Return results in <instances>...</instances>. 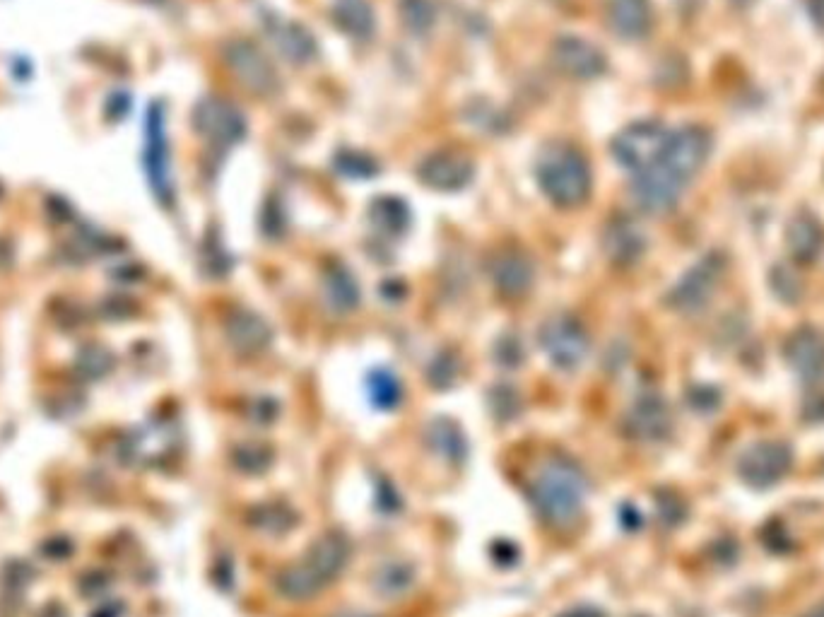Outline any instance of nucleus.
<instances>
[{
    "label": "nucleus",
    "instance_id": "obj_4",
    "mask_svg": "<svg viewBox=\"0 0 824 617\" xmlns=\"http://www.w3.org/2000/svg\"><path fill=\"white\" fill-rule=\"evenodd\" d=\"M225 63L246 90L258 97H273L280 90L278 70L270 58L249 39H234L225 46Z\"/></svg>",
    "mask_w": 824,
    "mask_h": 617
},
{
    "label": "nucleus",
    "instance_id": "obj_6",
    "mask_svg": "<svg viewBox=\"0 0 824 617\" xmlns=\"http://www.w3.org/2000/svg\"><path fill=\"white\" fill-rule=\"evenodd\" d=\"M791 466L793 451L784 442H757L740 456L738 473L750 487L764 490L781 483L791 473Z\"/></svg>",
    "mask_w": 824,
    "mask_h": 617
},
{
    "label": "nucleus",
    "instance_id": "obj_26",
    "mask_svg": "<svg viewBox=\"0 0 824 617\" xmlns=\"http://www.w3.org/2000/svg\"><path fill=\"white\" fill-rule=\"evenodd\" d=\"M731 3L735 5V8H750V5L755 3V0H731Z\"/></svg>",
    "mask_w": 824,
    "mask_h": 617
},
{
    "label": "nucleus",
    "instance_id": "obj_3",
    "mask_svg": "<svg viewBox=\"0 0 824 617\" xmlns=\"http://www.w3.org/2000/svg\"><path fill=\"white\" fill-rule=\"evenodd\" d=\"M668 135V128L661 121H634L615 135V140H612V157L625 169L641 172V169L658 162L665 143H668Z\"/></svg>",
    "mask_w": 824,
    "mask_h": 617
},
{
    "label": "nucleus",
    "instance_id": "obj_20",
    "mask_svg": "<svg viewBox=\"0 0 824 617\" xmlns=\"http://www.w3.org/2000/svg\"><path fill=\"white\" fill-rule=\"evenodd\" d=\"M333 164L340 174L347 176V179H369V176H374L376 169H379V164H376L372 157L357 150L338 152Z\"/></svg>",
    "mask_w": 824,
    "mask_h": 617
},
{
    "label": "nucleus",
    "instance_id": "obj_21",
    "mask_svg": "<svg viewBox=\"0 0 824 617\" xmlns=\"http://www.w3.org/2000/svg\"><path fill=\"white\" fill-rule=\"evenodd\" d=\"M497 275H499V278H502V285H504V287H511V290H519V287L526 285L528 268H526V263H523L519 256H504L502 261L497 263Z\"/></svg>",
    "mask_w": 824,
    "mask_h": 617
},
{
    "label": "nucleus",
    "instance_id": "obj_22",
    "mask_svg": "<svg viewBox=\"0 0 824 617\" xmlns=\"http://www.w3.org/2000/svg\"><path fill=\"white\" fill-rule=\"evenodd\" d=\"M771 287H774V292L784 299V302H796V299L800 297L798 278L784 266H776L774 270H771Z\"/></svg>",
    "mask_w": 824,
    "mask_h": 617
},
{
    "label": "nucleus",
    "instance_id": "obj_13",
    "mask_svg": "<svg viewBox=\"0 0 824 617\" xmlns=\"http://www.w3.org/2000/svg\"><path fill=\"white\" fill-rule=\"evenodd\" d=\"M608 22L622 39H644L653 27V8L649 0H610Z\"/></svg>",
    "mask_w": 824,
    "mask_h": 617
},
{
    "label": "nucleus",
    "instance_id": "obj_23",
    "mask_svg": "<svg viewBox=\"0 0 824 617\" xmlns=\"http://www.w3.org/2000/svg\"><path fill=\"white\" fill-rule=\"evenodd\" d=\"M109 369V355L99 348H90L80 355V372L90 379H97Z\"/></svg>",
    "mask_w": 824,
    "mask_h": 617
},
{
    "label": "nucleus",
    "instance_id": "obj_11",
    "mask_svg": "<svg viewBox=\"0 0 824 617\" xmlns=\"http://www.w3.org/2000/svg\"><path fill=\"white\" fill-rule=\"evenodd\" d=\"M263 27H266L268 39L273 41L278 54L285 58V61L294 63V66H306V63H311L319 56L316 37L302 25V22L285 20V17L268 13L266 20H263Z\"/></svg>",
    "mask_w": 824,
    "mask_h": 617
},
{
    "label": "nucleus",
    "instance_id": "obj_10",
    "mask_svg": "<svg viewBox=\"0 0 824 617\" xmlns=\"http://www.w3.org/2000/svg\"><path fill=\"white\" fill-rule=\"evenodd\" d=\"M475 174V164L470 157L463 155V152H453V150H441L434 152L422 160L420 169H417V176L427 188H434V191H461L466 188L470 181H473Z\"/></svg>",
    "mask_w": 824,
    "mask_h": 617
},
{
    "label": "nucleus",
    "instance_id": "obj_12",
    "mask_svg": "<svg viewBox=\"0 0 824 617\" xmlns=\"http://www.w3.org/2000/svg\"><path fill=\"white\" fill-rule=\"evenodd\" d=\"M784 355L788 367L796 372L800 379L817 381L824 376V333L812 326L796 328L786 338Z\"/></svg>",
    "mask_w": 824,
    "mask_h": 617
},
{
    "label": "nucleus",
    "instance_id": "obj_9",
    "mask_svg": "<svg viewBox=\"0 0 824 617\" xmlns=\"http://www.w3.org/2000/svg\"><path fill=\"white\" fill-rule=\"evenodd\" d=\"M682 188L685 186L656 162L634 176L632 198L637 203V208L644 210V213L665 215L678 205Z\"/></svg>",
    "mask_w": 824,
    "mask_h": 617
},
{
    "label": "nucleus",
    "instance_id": "obj_2",
    "mask_svg": "<svg viewBox=\"0 0 824 617\" xmlns=\"http://www.w3.org/2000/svg\"><path fill=\"white\" fill-rule=\"evenodd\" d=\"M711 150H714V138L704 126H682L668 135L658 164L670 176H675L682 186H687L702 172Z\"/></svg>",
    "mask_w": 824,
    "mask_h": 617
},
{
    "label": "nucleus",
    "instance_id": "obj_17",
    "mask_svg": "<svg viewBox=\"0 0 824 617\" xmlns=\"http://www.w3.org/2000/svg\"><path fill=\"white\" fill-rule=\"evenodd\" d=\"M372 222L381 232L386 234H400L405 232L410 222V210L408 205L398 198H379V201L372 203Z\"/></svg>",
    "mask_w": 824,
    "mask_h": 617
},
{
    "label": "nucleus",
    "instance_id": "obj_1",
    "mask_svg": "<svg viewBox=\"0 0 824 617\" xmlns=\"http://www.w3.org/2000/svg\"><path fill=\"white\" fill-rule=\"evenodd\" d=\"M538 184L545 198L557 208L572 210L588 201L591 193V167L586 157L569 143H550L535 167Z\"/></svg>",
    "mask_w": 824,
    "mask_h": 617
},
{
    "label": "nucleus",
    "instance_id": "obj_5",
    "mask_svg": "<svg viewBox=\"0 0 824 617\" xmlns=\"http://www.w3.org/2000/svg\"><path fill=\"white\" fill-rule=\"evenodd\" d=\"M723 270H726V261L723 256L709 254L704 256L697 266H692L682 275V280L678 285L670 290L668 302L675 311H682V314H694V311L704 309L706 302L714 297L718 282L723 278Z\"/></svg>",
    "mask_w": 824,
    "mask_h": 617
},
{
    "label": "nucleus",
    "instance_id": "obj_18",
    "mask_svg": "<svg viewBox=\"0 0 824 617\" xmlns=\"http://www.w3.org/2000/svg\"><path fill=\"white\" fill-rule=\"evenodd\" d=\"M545 345L552 352H562V355L567 357H579L586 348V340L584 333L579 331V326H572L569 321H559L545 331Z\"/></svg>",
    "mask_w": 824,
    "mask_h": 617
},
{
    "label": "nucleus",
    "instance_id": "obj_8",
    "mask_svg": "<svg viewBox=\"0 0 824 617\" xmlns=\"http://www.w3.org/2000/svg\"><path fill=\"white\" fill-rule=\"evenodd\" d=\"M552 63L562 75L572 80H596L608 70V58L596 44L576 34L557 37L550 49Z\"/></svg>",
    "mask_w": 824,
    "mask_h": 617
},
{
    "label": "nucleus",
    "instance_id": "obj_15",
    "mask_svg": "<svg viewBox=\"0 0 824 617\" xmlns=\"http://www.w3.org/2000/svg\"><path fill=\"white\" fill-rule=\"evenodd\" d=\"M605 249L608 254L620 263H632L644 254L646 237L639 225L629 217H617L610 222L608 232H605Z\"/></svg>",
    "mask_w": 824,
    "mask_h": 617
},
{
    "label": "nucleus",
    "instance_id": "obj_7",
    "mask_svg": "<svg viewBox=\"0 0 824 617\" xmlns=\"http://www.w3.org/2000/svg\"><path fill=\"white\" fill-rule=\"evenodd\" d=\"M193 126L205 140L220 145V148L237 145L246 135V119L241 109L220 97H208L198 102L196 111H193Z\"/></svg>",
    "mask_w": 824,
    "mask_h": 617
},
{
    "label": "nucleus",
    "instance_id": "obj_14",
    "mask_svg": "<svg viewBox=\"0 0 824 617\" xmlns=\"http://www.w3.org/2000/svg\"><path fill=\"white\" fill-rule=\"evenodd\" d=\"M786 244L798 263H812L824 249V229L815 215L798 213L786 227Z\"/></svg>",
    "mask_w": 824,
    "mask_h": 617
},
{
    "label": "nucleus",
    "instance_id": "obj_16",
    "mask_svg": "<svg viewBox=\"0 0 824 617\" xmlns=\"http://www.w3.org/2000/svg\"><path fill=\"white\" fill-rule=\"evenodd\" d=\"M333 22L352 39H369L376 29L374 10L367 0H335Z\"/></svg>",
    "mask_w": 824,
    "mask_h": 617
},
{
    "label": "nucleus",
    "instance_id": "obj_25",
    "mask_svg": "<svg viewBox=\"0 0 824 617\" xmlns=\"http://www.w3.org/2000/svg\"><path fill=\"white\" fill-rule=\"evenodd\" d=\"M803 617H824V603H822V605H815V608H810L808 613H805Z\"/></svg>",
    "mask_w": 824,
    "mask_h": 617
},
{
    "label": "nucleus",
    "instance_id": "obj_19",
    "mask_svg": "<svg viewBox=\"0 0 824 617\" xmlns=\"http://www.w3.org/2000/svg\"><path fill=\"white\" fill-rule=\"evenodd\" d=\"M400 20L415 34H425L437 20V8L432 0H400Z\"/></svg>",
    "mask_w": 824,
    "mask_h": 617
},
{
    "label": "nucleus",
    "instance_id": "obj_24",
    "mask_svg": "<svg viewBox=\"0 0 824 617\" xmlns=\"http://www.w3.org/2000/svg\"><path fill=\"white\" fill-rule=\"evenodd\" d=\"M808 13L815 25L824 29V0H808Z\"/></svg>",
    "mask_w": 824,
    "mask_h": 617
}]
</instances>
